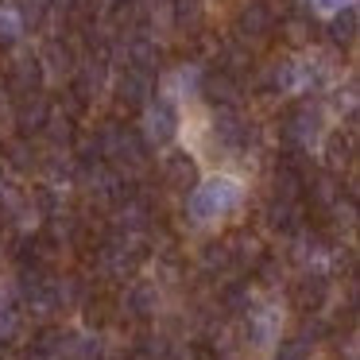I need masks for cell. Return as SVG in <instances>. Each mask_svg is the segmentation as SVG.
I'll use <instances>...</instances> for the list:
<instances>
[{
	"label": "cell",
	"instance_id": "6",
	"mask_svg": "<svg viewBox=\"0 0 360 360\" xmlns=\"http://www.w3.org/2000/svg\"><path fill=\"white\" fill-rule=\"evenodd\" d=\"M329 32H333L337 43H352V39H356V8H352V4H345V8L333 16Z\"/></svg>",
	"mask_w": 360,
	"mask_h": 360
},
{
	"label": "cell",
	"instance_id": "3",
	"mask_svg": "<svg viewBox=\"0 0 360 360\" xmlns=\"http://www.w3.org/2000/svg\"><path fill=\"white\" fill-rule=\"evenodd\" d=\"M167 186H174V190H194L198 186V167H194V159L186 155V151H174V155H167Z\"/></svg>",
	"mask_w": 360,
	"mask_h": 360
},
{
	"label": "cell",
	"instance_id": "2",
	"mask_svg": "<svg viewBox=\"0 0 360 360\" xmlns=\"http://www.w3.org/2000/svg\"><path fill=\"white\" fill-rule=\"evenodd\" d=\"M174 132H179V112H174L171 101L155 97V101L143 105V140H148L151 148H163V143H171Z\"/></svg>",
	"mask_w": 360,
	"mask_h": 360
},
{
	"label": "cell",
	"instance_id": "1",
	"mask_svg": "<svg viewBox=\"0 0 360 360\" xmlns=\"http://www.w3.org/2000/svg\"><path fill=\"white\" fill-rule=\"evenodd\" d=\"M236 202H240V186L233 179H210L202 186H194V194H190V217L198 225H205V221H217L225 213H233Z\"/></svg>",
	"mask_w": 360,
	"mask_h": 360
},
{
	"label": "cell",
	"instance_id": "9",
	"mask_svg": "<svg viewBox=\"0 0 360 360\" xmlns=\"http://www.w3.org/2000/svg\"><path fill=\"white\" fill-rule=\"evenodd\" d=\"M314 4H318V8H329V12H341L349 0H314Z\"/></svg>",
	"mask_w": 360,
	"mask_h": 360
},
{
	"label": "cell",
	"instance_id": "8",
	"mask_svg": "<svg viewBox=\"0 0 360 360\" xmlns=\"http://www.w3.org/2000/svg\"><path fill=\"white\" fill-rule=\"evenodd\" d=\"M16 35H20V20L12 12H0V47L16 43Z\"/></svg>",
	"mask_w": 360,
	"mask_h": 360
},
{
	"label": "cell",
	"instance_id": "4",
	"mask_svg": "<svg viewBox=\"0 0 360 360\" xmlns=\"http://www.w3.org/2000/svg\"><path fill=\"white\" fill-rule=\"evenodd\" d=\"M318 124H321V112L314 109V105H302V109H295V117H290L287 136L295 143H310L314 136H318Z\"/></svg>",
	"mask_w": 360,
	"mask_h": 360
},
{
	"label": "cell",
	"instance_id": "7",
	"mask_svg": "<svg viewBox=\"0 0 360 360\" xmlns=\"http://www.w3.org/2000/svg\"><path fill=\"white\" fill-rule=\"evenodd\" d=\"M310 352H314V337L298 333V337H290V341L279 345V356L275 360H310Z\"/></svg>",
	"mask_w": 360,
	"mask_h": 360
},
{
	"label": "cell",
	"instance_id": "5",
	"mask_svg": "<svg viewBox=\"0 0 360 360\" xmlns=\"http://www.w3.org/2000/svg\"><path fill=\"white\" fill-rule=\"evenodd\" d=\"M321 302H326V279H321V275H306L295 287V306L310 314V310H318Z\"/></svg>",
	"mask_w": 360,
	"mask_h": 360
}]
</instances>
